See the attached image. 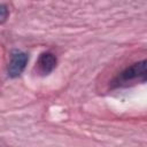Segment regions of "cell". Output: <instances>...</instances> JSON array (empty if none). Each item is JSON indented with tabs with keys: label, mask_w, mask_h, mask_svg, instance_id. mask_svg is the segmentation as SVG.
<instances>
[{
	"label": "cell",
	"mask_w": 147,
	"mask_h": 147,
	"mask_svg": "<svg viewBox=\"0 0 147 147\" xmlns=\"http://www.w3.org/2000/svg\"><path fill=\"white\" fill-rule=\"evenodd\" d=\"M9 16V9L6 5L0 3V24L5 23Z\"/></svg>",
	"instance_id": "cell-4"
},
{
	"label": "cell",
	"mask_w": 147,
	"mask_h": 147,
	"mask_svg": "<svg viewBox=\"0 0 147 147\" xmlns=\"http://www.w3.org/2000/svg\"><path fill=\"white\" fill-rule=\"evenodd\" d=\"M29 61V56L25 52L22 51H13L10 54V61L8 63V68H7V72L8 76L11 78H16L18 77L25 69L26 64Z\"/></svg>",
	"instance_id": "cell-2"
},
{
	"label": "cell",
	"mask_w": 147,
	"mask_h": 147,
	"mask_svg": "<svg viewBox=\"0 0 147 147\" xmlns=\"http://www.w3.org/2000/svg\"><path fill=\"white\" fill-rule=\"evenodd\" d=\"M146 76H147L146 60H141L139 62H136L126 67L123 71H121L111 82V86L114 88H117V87L131 86L137 83H145Z\"/></svg>",
	"instance_id": "cell-1"
},
{
	"label": "cell",
	"mask_w": 147,
	"mask_h": 147,
	"mask_svg": "<svg viewBox=\"0 0 147 147\" xmlns=\"http://www.w3.org/2000/svg\"><path fill=\"white\" fill-rule=\"evenodd\" d=\"M56 56L51 52H44L39 55L36 62V70L40 76H47L56 68Z\"/></svg>",
	"instance_id": "cell-3"
}]
</instances>
